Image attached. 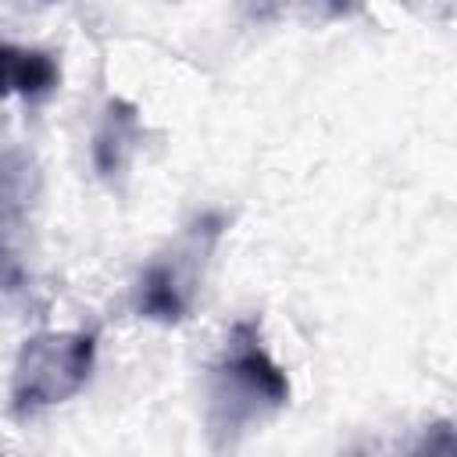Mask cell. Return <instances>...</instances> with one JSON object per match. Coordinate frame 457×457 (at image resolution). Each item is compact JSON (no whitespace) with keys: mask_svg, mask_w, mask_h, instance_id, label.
Here are the masks:
<instances>
[{"mask_svg":"<svg viewBox=\"0 0 457 457\" xmlns=\"http://www.w3.org/2000/svg\"><path fill=\"white\" fill-rule=\"evenodd\" d=\"M293 396L289 375L268 350L257 318H239L221 339L207 375V432L232 450L250 428L275 418Z\"/></svg>","mask_w":457,"mask_h":457,"instance_id":"cell-1","label":"cell"},{"mask_svg":"<svg viewBox=\"0 0 457 457\" xmlns=\"http://www.w3.org/2000/svg\"><path fill=\"white\" fill-rule=\"evenodd\" d=\"M96 368V332L46 328L29 336L11 364L7 407L14 418H36L79 396Z\"/></svg>","mask_w":457,"mask_h":457,"instance_id":"cell-2","label":"cell"},{"mask_svg":"<svg viewBox=\"0 0 457 457\" xmlns=\"http://www.w3.org/2000/svg\"><path fill=\"white\" fill-rule=\"evenodd\" d=\"M221 239V221L214 214L196 218L186 225L161 253H154L136 286H132V311L143 321L157 325H179L189 318L200 289H204V271Z\"/></svg>","mask_w":457,"mask_h":457,"instance_id":"cell-3","label":"cell"},{"mask_svg":"<svg viewBox=\"0 0 457 457\" xmlns=\"http://www.w3.org/2000/svg\"><path fill=\"white\" fill-rule=\"evenodd\" d=\"M61 82V68L54 54L39 46L0 43V96H46Z\"/></svg>","mask_w":457,"mask_h":457,"instance_id":"cell-4","label":"cell"},{"mask_svg":"<svg viewBox=\"0 0 457 457\" xmlns=\"http://www.w3.org/2000/svg\"><path fill=\"white\" fill-rule=\"evenodd\" d=\"M136 143H139L136 111L121 100H111L96 125V136H93V161H96L100 175H121L136 154Z\"/></svg>","mask_w":457,"mask_h":457,"instance_id":"cell-5","label":"cell"},{"mask_svg":"<svg viewBox=\"0 0 457 457\" xmlns=\"http://www.w3.org/2000/svg\"><path fill=\"white\" fill-rule=\"evenodd\" d=\"M411 457H457V446H453V428H450V421H439V425H432Z\"/></svg>","mask_w":457,"mask_h":457,"instance_id":"cell-6","label":"cell"}]
</instances>
